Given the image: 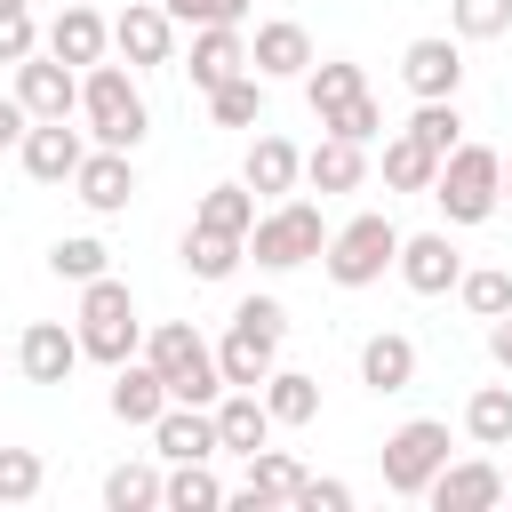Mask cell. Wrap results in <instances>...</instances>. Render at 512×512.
Masks as SVG:
<instances>
[{
  "label": "cell",
  "instance_id": "obj_1",
  "mask_svg": "<svg viewBox=\"0 0 512 512\" xmlns=\"http://www.w3.org/2000/svg\"><path fill=\"white\" fill-rule=\"evenodd\" d=\"M496 184H504V160L488 144H456L440 160V176H432V200L448 208V224H480L496 208Z\"/></svg>",
  "mask_w": 512,
  "mask_h": 512
},
{
  "label": "cell",
  "instance_id": "obj_2",
  "mask_svg": "<svg viewBox=\"0 0 512 512\" xmlns=\"http://www.w3.org/2000/svg\"><path fill=\"white\" fill-rule=\"evenodd\" d=\"M152 368L168 376V400H192V408H208L216 392H224V360L184 328V320H168V328H152Z\"/></svg>",
  "mask_w": 512,
  "mask_h": 512
},
{
  "label": "cell",
  "instance_id": "obj_3",
  "mask_svg": "<svg viewBox=\"0 0 512 512\" xmlns=\"http://www.w3.org/2000/svg\"><path fill=\"white\" fill-rule=\"evenodd\" d=\"M272 352H280V304L272 296H248L240 312H232V336H224V384H240V392H256L264 376H272Z\"/></svg>",
  "mask_w": 512,
  "mask_h": 512
},
{
  "label": "cell",
  "instance_id": "obj_4",
  "mask_svg": "<svg viewBox=\"0 0 512 512\" xmlns=\"http://www.w3.org/2000/svg\"><path fill=\"white\" fill-rule=\"evenodd\" d=\"M80 104H88V128H96L104 144H120V152H128V144L144 136V120H152V112H144V88H136L120 64H96L88 88H80Z\"/></svg>",
  "mask_w": 512,
  "mask_h": 512
},
{
  "label": "cell",
  "instance_id": "obj_5",
  "mask_svg": "<svg viewBox=\"0 0 512 512\" xmlns=\"http://www.w3.org/2000/svg\"><path fill=\"white\" fill-rule=\"evenodd\" d=\"M248 248H256V264H304V256L328 248V224H320L312 200H280L272 216L248 224Z\"/></svg>",
  "mask_w": 512,
  "mask_h": 512
},
{
  "label": "cell",
  "instance_id": "obj_6",
  "mask_svg": "<svg viewBox=\"0 0 512 512\" xmlns=\"http://www.w3.org/2000/svg\"><path fill=\"white\" fill-rule=\"evenodd\" d=\"M400 256V232H392V216H352L344 232H328V272L344 280V288H368L384 264Z\"/></svg>",
  "mask_w": 512,
  "mask_h": 512
},
{
  "label": "cell",
  "instance_id": "obj_7",
  "mask_svg": "<svg viewBox=\"0 0 512 512\" xmlns=\"http://www.w3.org/2000/svg\"><path fill=\"white\" fill-rule=\"evenodd\" d=\"M128 344H136V304H128V288H120V280H88V296H80V352L128 360Z\"/></svg>",
  "mask_w": 512,
  "mask_h": 512
},
{
  "label": "cell",
  "instance_id": "obj_8",
  "mask_svg": "<svg viewBox=\"0 0 512 512\" xmlns=\"http://www.w3.org/2000/svg\"><path fill=\"white\" fill-rule=\"evenodd\" d=\"M440 464H448V424H432V416H416V424H400L384 440V488H400V496L432 488Z\"/></svg>",
  "mask_w": 512,
  "mask_h": 512
},
{
  "label": "cell",
  "instance_id": "obj_9",
  "mask_svg": "<svg viewBox=\"0 0 512 512\" xmlns=\"http://www.w3.org/2000/svg\"><path fill=\"white\" fill-rule=\"evenodd\" d=\"M16 96H24V112H32V120H64V112L80 104V88H72V64H64V56H24V64H16Z\"/></svg>",
  "mask_w": 512,
  "mask_h": 512
},
{
  "label": "cell",
  "instance_id": "obj_10",
  "mask_svg": "<svg viewBox=\"0 0 512 512\" xmlns=\"http://www.w3.org/2000/svg\"><path fill=\"white\" fill-rule=\"evenodd\" d=\"M400 272H408V288L440 296V288L464 280V256L448 248V232H416V240H400Z\"/></svg>",
  "mask_w": 512,
  "mask_h": 512
},
{
  "label": "cell",
  "instance_id": "obj_11",
  "mask_svg": "<svg viewBox=\"0 0 512 512\" xmlns=\"http://www.w3.org/2000/svg\"><path fill=\"white\" fill-rule=\"evenodd\" d=\"M112 40H120V56H128V64H168L176 16H168V8H152V0H136V8L112 24Z\"/></svg>",
  "mask_w": 512,
  "mask_h": 512
},
{
  "label": "cell",
  "instance_id": "obj_12",
  "mask_svg": "<svg viewBox=\"0 0 512 512\" xmlns=\"http://www.w3.org/2000/svg\"><path fill=\"white\" fill-rule=\"evenodd\" d=\"M72 184H80V200H88V208H128L136 168H128V152H120V144H104V152H88V160L72 168Z\"/></svg>",
  "mask_w": 512,
  "mask_h": 512
},
{
  "label": "cell",
  "instance_id": "obj_13",
  "mask_svg": "<svg viewBox=\"0 0 512 512\" xmlns=\"http://www.w3.org/2000/svg\"><path fill=\"white\" fill-rule=\"evenodd\" d=\"M16 360H24V376H32V384H64V376H72V360H80V336H64L56 320H32V328H24V344H16Z\"/></svg>",
  "mask_w": 512,
  "mask_h": 512
},
{
  "label": "cell",
  "instance_id": "obj_14",
  "mask_svg": "<svg viewBox=\"0 0 512 512\" xmlns=\"http://www.w3.org/2000/svg\"><path fill=\"white\" fill-rule=\"evenodd\" d=\"M152 432H160V448H168L176 464H208V456L224 448V440H216V416H200L192 400H184V408H160Z\"/></svg>",
  "mask_w": 512,
  "mask_h": 512
},
{
  "label": "cell",
  "instance_id": "obj_15",
  "mask_svg": "<svg viewBox=\"0 0 512 512\" xmlns=\"http://www.w3.org/2000/svg\"><path fill=\"white\" fill-rule=\"evenodd\" d=\"M504 496V472L496 464H440L432 472V504L440 512H480V504H496Z\"/></svg>",
  "mask_w": 512,
  "mask_h": 512
},
{
  "label": "cell",
  "instance_id": "obj_16",
  "mask_svg": "<svg viewBox=\"0 0 512 512\" xmlns=\"http://www.w3.org/2000/svg\"><path fill=\"white\" fill-rule=\"evenodd\" d=\"M80 160H88V152H80V136H72L64 120H40V128H24V168H32L40 184H64Z\"/></svg>",
  "mask_w": 512,
  "mask_h": 512
},
{
  "label": "cell",
  "instance_id": "obj_17",
  "mask_svg": "<svg viewBox=\"0 0 512 512\" xmlns=\"http://www.w3.org/2000/svg\"><path fill=\"white\" fill-rule=\"evenodd\" d=\"M104 40H112V24L96 8H64L48 24V56H64V64H104Z\"/></svg>",
  "mask_w": 512,
  "mask_h": 512
},
{
  "label": "cell",
  "instance_id": "obj_18",
  "mask_svg": "<svg viewBox=\"0 0 512 512\" xmlns=\"http://www.w3.org/2000/svg\"><path fill=\"white\" fill-rule=\"evenodd\" d=\"M248 64H256V72H304V64H312V32H304L296 16H272V24H256Z\"/></svg>",
  "mask_w": 512,
  "mask_h": 512
},
{
  "label": "cell",
  "instance_id": "obj_19",
  "mask_svg": "<svg viewBox=\"0 0 512 512\" xmlns=\"http://www.w3.org/2000/svg\"><path fill=\"white\" fill-rule=\"evenodd\" d=\"M240 64H248L240 24H200V40H192V80H200V88H224Z\"/></svg>",
  "mask_w": 512,
  "mask_h": 512
},
{
  "label": "cell",
  "instance_id": "obj_20",
  "mask_svg": "<svg viewBox=\"0 0 512 512\" xmlns=\"http://www.w3.org/2000/svg\"><path fill=\"white\" fill-rule=\"evenodd\" d=\"M400 72H408V88H416V96H456V80H464V64H456V48H448V40H408Z\"/></svg>",
  "mask_w": 512,
  "mask_h": 512
},
{
  "label": "cell",
  "instance_id": "obj_21",
  "mask_svg": "<svg viewBox=\"0 0 512 512\" xmlns=\"http://www.w3.org/2000/svg\"><path fill=\"white\" fill-rule=\"evenodd\" d=\"M432 176H440V152H432L416 128H400V136L384 144V184H400V192H432Z\"/></svg>",
  "mask_w": 512,
  "mask_h": 512
},
{
  "label": "cell",
  "instance_id": "obj_22",
  "mask_svg": "<svg viewBox=\"0 0 512 512\" xmlns=\"http://www.w3.org/2000/svg\"><path fill=\"white\" fill-rule=\"evenodd\" d=\"M160 408H168V376H160L152 360H144V368H120V384H112V416H120V424H152Z\"/></svg>",
  "mask_w": 512,
  "mask_h": 512
},
{
  "label": "cell",
  "instance_id": "obj_23",
  "mask_svg": "<svg viewBox=\"0 0 512 512\" xmlns=\"http://www.w3.org/2000/svg\"><path fill=\"white\" fill-rule=\"evenodd\" d=\"M296 488H304V472L288 464V456H248V480H240V504L248 512H264V504H296Z\"/></svg>",
  "mask_w": 512,
  "mask_h": 512
},
{
  "label": "cell",
  "instance_id": "obj_24",
  "mask_svg": "<svg viewBox=\"0 0 512 512\" xmlns=\"http://www.w3.org/2000/svg\"><path fill=\"white\" fill-rule=\"evenodd\" d=\"M296 176H304V152L288 136H256L248 144V192H288Z\"/></svg>",
  "mask_w": 512,
  "mask_h": 512
},
{
  "label": "cell",
  "instance_id": "obj_25",
  "mask_svg": "<svg viewBox=\"0 0 512 512\" xmlns=\"http://www.w3.org/2000/svg\"><path fill=\"white\" fill-rule=\"evenodd\" d=\"M360 376H368L376 392H400V384L416 376V344H408V336H392V328H384V336H368V344H360Z\"/></svg>",
  "mask_w": 512,
  "mask_h": 512
},
{
  "label": "cell",
  "instance_id": "obj_26",
  "mask_svg": "<svg viewBox=\"0 0 512 512\" xmlns=\"http://www.w3.org/2000/svg\"><path fill=\"white\" fill-rule=\"evenodd\" d=\"M264 432H272V408H264L256 392H232V400L216 408V440H224V448L256 456V448H264Z\"/></svg>",
  "mask_w": 512,
  "mask_h": 512
},
{
  "label": "cell",
  "instance_id": "obj_27",
  "mask_svg": "<svg viewBox=\"0 0 512 512\" xmlns=\"http://www.w3.org/2000/svg\"><path fill=\"white\" fill-rule=\"evenodd\" d=\"M304 176H312L320 192H352V184H360V144H352V136L312 144V152H304Z\"/></svg>",
  "mask_w": 512,
  "mask_h": 512
},
{
  "label": "cell",
  "instance_id": "obj_28",
  "mask_svg": "<svg viewBox=\"0 0 512 512\" xmlns=\"http://www.w3.org/2000/svg\"><path fill=\"white\" fill-rule=\"evenodd\" d=\"M264 408H272V424H304V416L320 408V384H312L304 368H272V376H264Z\"/></svg>",
  "mask_w": 512,
  "mask_h": 512
},
{
  "label": "cell",
  "instance_id": "obj_29",
  "mask_svg": "<svg viewBox=\"0 0 512 512\" xmlns=\"http://www.w3.org/2000/svg\"><path fill=\"white\" fill-rule=\"evenodd\" d=\"M184 264H192L200 280H224V272L240 264V232H216V224H192V232H184Z\"/></svg>",
  "mask_w": 512,
  "mask_h": 512
},
{
  "label": "cell",
  "instance_id": "obj_30",
  "mask_svg": "<svg viewBox=\"0 0 512 512\" xmlns=\"http://www.w3.org/2000/svg\"><path fill=\"white\" fill-rule=\"evenodd\" d=\"M464 432H472L480 448H504V440H512V392H504V384H480L472 408H464Z\"/></svg>",
  "mask_w": 512,
  "mask_h": 512
},
{
  "label": "cell",
  "instance_id": "obj_31",
  "mask_svg": "<svg viewBox=\"0 0 512 512\" xmlns=\"http://www.w3.org/2000/svg\"><path fill=\"white\" fill-rule=\"evenodd\" d=\"M320 128H328V136H352V144H368V136L384 128V104H376V96L360 88V96H344V104H328V112H320Z\"/></svg>",
  "mask_w": 512,
  "mask_h": 512
},
{
  "label": "cell",
  "instance_id": "obj_32",
  "mask_svg": "<svg viewBox=\"0 0 512 512\" xmlns=\"http://www.w3.org/2000/svg\"><path fill=\"white\" fill-rule=\"evenodd\" d=\"M192 224H216V232H240V240H248V224H256L248 184H216V192L200 200V216H192Z\"/></svg>",
  "mask_w": 512,
  "mask_h": 512
},
{
  "label": "cell",
  "instance_id": "obj_33",
  "mask_svg": "<svg viewBox=\"0 0 512 512\" xmlns=\"http://www.w3.org/2000/svg\"><path fill=\"white\" fill-rule=\"evenodd\" d=\"M48 264H56V280H80L88 288V280H104V240L96 232H72V240L48 248Z\"/></svg>",
  "mask_w": 512,
  "mask_h": 512
},
{
  "label": "cell",
  "instance_id": "obj_34",
  "mask_svg": "<svg viewBox=\"0 0 512 512\" xmlns=\"http://www.w3.org/2000/svg\"><path fill=\"white\" fill-rule=\"evenodd\" d=\"M208 104H216V120H224V128H248V120L264 112V88H256L248 72H232L224 88H208Z\"/></svg>",
  "mask_w": 512,
  "mask_h": 512
},
{
  "label": "cell",
  "instance_id": "obj_35",
  "mask_svg": "<svg viewBox=\"0 0 512 512\" xmlns=\"http://www.w3.org/2000/svg\"><path fill=\"white\" fill-rule=\"evenodd\" d=\"M160 496H168V488H160L144 464H120V472L104 480V504H112V512H144V504H160Z\"/></svg>",
  "mask_w": 512,
  "mask_h": 512
},
{
  "label": "cell",
  "instance_id": "obj_36",
  "mask_svg": "<svg viewBox=\"0 0 512 512\" xmlns=\"http://www.w3.org/2000/svg\"><path fill=\"white\" fill-rule=\"evenodd\" d=\"M408 128H416V136L448 160V152H456V128H464V120H456V96H424V112H416Z\"/></svg>",
  "mask_w": 512,
  "mask_h": 512
},
{
  "label": "cell",
  "instance_id": "obj_37",
  "mask_svg": "<svg viewBox=\"0 0 512 512\" xmlns=\"http://www.w3.org/2000/svg\"><path fill=\"white\" fill-rule=\"evenodd\" d=\"M360 88H368V72L336 56V64H320V72H312V112H328V104H344V96H360Z\"/></svg>",
  "mask_w": 512,
  "mask_h": 512
},
{
  "label": "cell",
  "instance_id": "obj_38",
  "mask_svg": "<svg viewBox=\"0 0 512 512\" xmlns=\"http://www.w3.org/2000/svg\"><path fill=\"white\" fill-rule=\"evenodd\" d=\"M456 288H464V304H472L480 320H496V312H512V272H464Z\"/></svg>",
  "mask_w": 512,
  "mask_h": 512
},
{
  "label": "cell",
  "instance_id": "obj_39",
  "mask_svg": "<svg viewBox=\"0 0 512 512\" xmlns=\"http://www.w3.org/2000/svg\"><path fill=\"white\" fill-rule=\"evenodd\" d=\"M40 496V456L32 448H0V504H24Z\"/></svg>",
  "mask_w": 512,
  "mask_h": 512
},
{
  "label": "cell",
  "instance_id": "obj_40",
  "mask_svg": "<svg viewBox=\"0 0 512 512\" xmlns=\"http://www.w3.org/2000/svg\"><path fill=\"white\" fill-rule=\"evenodd\" d=\"M168 504H184V512H208V504H224V488H216V472H208V464H184V472L168 480Z\"/></svg>",
  "mask_w": 512,
  "mask_h": 512
},
{
  "label": "cell",
  "instance_id": "obj_41",
  "mask_svg": "<svg viewBox=\"0 0 512 512\" xmlns=\"http://www.w3.org/2000/svg\"><path fill=\"white\" fill-rule=\"evenodd\" d=\"M512 24V0H456V32H472V40H496Z\"/></svg>",
  "mask_w": 512,
  "mask_h": 512
},
{
  "label": "cell",
  "instance_id": "obj_42",
  "mask_svg": "<svg viewBox=\"0 0 512 512\" xmlns=\"http://www.w3.org/2000/svg\"><path fill=\"white\" fill-rule=\"evenodd\" d=\"M176 24H240L248 16V0H160Z\"/></svg>",
  "mask_w": 512,
  "mask_h": 512
},
{
  "label": "cell",
  "instance_id": "obj_43",
  "mask_svg": "<svg viewBox=\"0 0 512 512\" xmlns=\"http://www.w3.org/2000/svg\"><path fill=\"white\" fill-rule=\"evenodd\" d=\"M24 56H32V16L8 8V16H0V64H24Z\"/></svg>",
  "mask_w": 512,
  "mask_h": 512
},
{
  "label": "cell",
  "instance_id": "obj_44",
  "mask_svg": "<svg viewBox=\"0 0 512 512\" xmlns=\"http://www.w3.org/2000/svg\"><path fill=\"white\" fill-rule=\"evenodd\" d=\"M296 504H304V512H344V504H352V488H344V480H304V488H296Z\"/></svg>",
  "mask_w": 512,
  "mask_h": 512
},
{
  "label": "cell",
  "instance_id": "obj_45",
  "mask_svg": "<svg viewBox=\"0 0 512 512\" xmlns=\"http://www.w3.org/2000/svg\"><path fill=\"white\" fill-rule=\"evenodd\" d=\"M24 120H32L24 96H0V144H24Z\"/></svg>",
  "mask_w": 512,
  "mask_h": 512
},
{
  "label": "cell",
  "instance_id": "obj_46",
  "mask_svg": "<svg viewBox=\"0 0 512 512\" xmlns=\"http://www.w3.org/2000/svg\"><path fill=\"white\" fill-rule=\"evenodd\" d=\"M488 352L512 368V312H496V328H488Z\"/></svg>",
  "mask_w": 512,
  "mask_h": 512
},
{
  "label": "cell",
  "instance_id": "obj_47",
  "mask_svg": "<svg viewBox=\"0 0 512 512\" xmlns=\"http://www.w3.org/2000/svg\"><path fill=\"white\" fill-rule=\"evenodd\" d=\"M8 8H24V0H0V16H8Z\"/></svg>",
  "mask_w": 512,
  "mask_h": 512
},
{
  "label": "cell",
  "instance_id": "obj_48",
  "mask_svg": "<svg viewBox=\"0 0 512 512\" xmlns=\"http://www.w3.org/2000/svg\"><path fill=\"white\" fill-rule=\"evenodd\" d=\"M504 184H512V160H504Z\"/></svg>",
  "mask_w": 512,
  "mask_h": 512
}]
</instances>
